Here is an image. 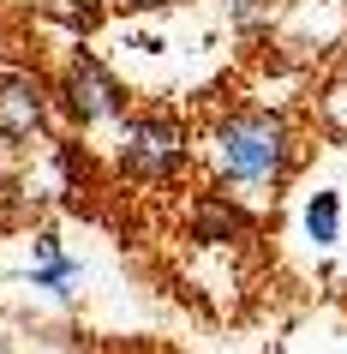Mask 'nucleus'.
<instances>
[{
  "mask_svg": "<svg viewBox=\"0 0 347 354\" xmlns=\"http://www.w3.org/2000/svg\"><path fill=\"white\" fill-rule=\"evenodd\" d=\"M228 19L239 30H252V24H270V0H228Z\"/></svg>",
  "mask_w": 347,
  "mask_h": 354,
  "instance_id": "obj_8",
  "label": "nucleus"
},
{
  "mask_svg": "<svg viewBox=\"0 0 347 354\" xmlns=\"http://www.w3.org/2000/svg\"><path fill=\"white\" fill-rule=\"evenodd\" d=\"M126 12H174V6H186V0H120Z\"/></svg>",
  "mask_w": 347,
  "mask_h": 354,
  "instance_id": "obj_9",
  "label": "nucleus"
},
{
  "mask_svg": "<svg viewBox=\"0 0 347 354\" xmlns=\"http://www.w3.org/2000/svg\"><path fill=\"white\" fill-rule=\"evenodd\" d=\"M186 162H192V127L174 109H132L114 127V168L132 187L162 192L186 174Z\"/></svg>",
  "mask_w": 347,
  "mask_h": 354,
  "instance_id": "obj_2",
  "label": "nucleus"
},
{
  "mask_svg": "<svg viewBox=\"0 0 347 354\" xmlns=\"http://www.w3.org/2000/svg\"><path fill=\"white\" fill-rule=\"evenodd\" d=\"M252 228H257V216L246 205H239V192H228V187H210L204 192H192V205H186V234L198 246H234V241H252Z\"/></svg>",
  "mask_w": 347,
  "mask_h": 354,
  "instance_id": "obj_4",
  "label": "nucleus"
},
{
  "mask_svg": "<svg viewBox=\"0 0 347 354\" xmlns=\"http://www.w3.org/2000/svg\"><path fill=\"white\" fill-rule=\"evenodd\" d=\"M293 156H299V138H293V120L281 109H228L210 120L204 132V162H210V180L228 192H264L281 187L293 174Z\"/></svg>",
  "mask_w": 347,
  "mask_h": 354,
  "instance_id": "obj_1",
  "label": "nucleus"
},
{
  "mask_svg": "<svg viewBox=\"0 0 347 354\" xmlns=\"http://www.w3.org/2000/svg\"><path fill=\"white\" fill-rule=\"evenodd\" d=\"M78 277H84V264L60 246L54 228H42L37 241H30V264H24V282L30 288H42V295H54V300H72Z\"/></svg>",
  "mask_w": 347,
  "mask_h": 354,
  "instance_id": "obj_6",
  "label": "nucleus"
},
{
  "mask_svg": "<svg viewBox=\"0 0 347 354\" xmlns=\"http://www.w3.org/2000/svg\"><path fill=\"white\" fill-rule=\"evenodd\" d=\"M306 241L317 246V252H329V246L341 241V192L335 187H317L306 198Z\"/></svg>",
  "mask_w": 347,
  "mask_h": 354,
  "instance_id": "obj_7",
  "label": "nucleus"
},
{
  "mask_svg": "<svg viewBox=\"0 0 347 354\" xmlns=\"http://www.w3.org/2000/svg\"><path fill=\"white\" fill-rule=\"evenodd\" d=\"M54 96L37 73H0V145H30L48 132Z\"/></svg>",
  "mask_w": 347,
  "mask_h": 354,
  "instance_id": "obj_5",
  "label": "nucleus"
},
{
  "mask_svg": "<svg viewBox=\"0 0 347 354\" xmlns=\"http://www.w3.org/2000/svg\"><path fill=\"white\" fill-rule=\"evenodd\" d=\"M48 96H54V109L66 114L78 132L120 127L132 114V91L120 84V73H114L108 60L90 55V48H72V55H66V66H60V78L48 84Z\"/></svg>",
  "mask_w": 347,
  "mask_h": 354,
  "instance_id": "obj_3",
  "label": "nucleus"
}]
</instances>
